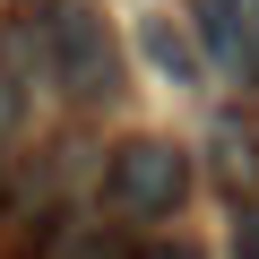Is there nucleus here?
Here are the masks:
<instances>
[{
  "mask_svg": "<svg viewBox=\"0 0 259 259\" xmlns=\"http://www.w3.org/2000/svg\"><path fill=\"white\" fill-rule=\"evenodd\" d=\"M26 61L44 69V87L78 95V104H112L121 95V44L87 0H44L26 18Z\"/></svg>",
  "mask_w": 259,
  "mask_h": 259,
  "instance_id": "nucleus-1",
  "label": "nucleus"
},
{
  "mask_svg": "<svg viewBox=\"0 0 259 259\" xmlns=\"http://www.w3.org/2000/svg\"><path fill=\"white\" fill-rule=\"evenodd\" d=\"M44 259H130V250H121L112 225H78V216H69V225L44 242Z\"/></svg>",
  "mask_w": 259,
  "mask_h": 259,
  "instance_id": "nucleus-4",
  "label": "nucleus"
},
{
  "mask_svg": "<svg viewBox=\"0 0 259 259\" xmlns=\"http://www.w3.org/2000/svg\"><path fill=\"white\" fill-rule=\"evenodd\" d=\"M242 9H250V78H259V0H242Z\"/></svg>",
  "mask_w": 259,
  "mask_h": 259,
  "instance_id": "nucleus-8",
  "label": "nucleus"
},
{
  "mask_svg": "<svg viewBox=\"0 0 259 259\" xmlns=\"http://www.w3.org/2000/svg\"><path fill=\"white\" fill-rule=\"evenodd\" d=\"M139 259H199V250H182V242H164V250H139Z\"/></svg>",
  "mask_w": 259,
  "mask_h": 259,
  "instance_id": "nucleus-9",
  "label": "nucleus"
},
{
  "mask_svg": "<svg viewBox=\"0 0 259 259\" xmlns=\"http://www.w3.org/2000/svg\"><path fill=\"white\" fill-rule=\"evenodd\" d=\"M147 52H156V69H164V78H182V87L199 78V61H190V44H182L173 26H147Z\"/></svg>",
  "mask_w": 259,
  "mask_h": 259,
  "instance_id": "nucleus-5",
  "label": "nucleus"
},
{
  "mask_svg": "<svg viewBox=\"0 0 259 259\" xmlns=\"http://www.w3.org/2000/svg\"><path fill=\"white\" fill-rule=\"evenodd\" d=\"M104 199H112V216L156 225V216H173L190 199V156L173 139H121L112 164H104Z\"/></svg>",
  "mask_w": 259,
  "mask_h": 259,
  "instance_id": "nucleus-2",
  "label": "nucleus"
},
{
  "mask_svg": "<svg viewBox=\"0 0 259 259\" xmlns=\"http://www.w3.org/2000/svg\"><path fill=\"white\" fill-rule=\"evenodd\" d=\"M199 44L233 78H250V9H242V0H199Z\"/></svg>",
  "mask_w": 259,
  "mask_h": 259,
  "instance_id": "nucleus-3",
  "label": "nucleus"
},
{
  "mask_svg": "<svg viewBox=\"0 0 259 259\" xmlns=\"http://www.w3.org/2000/svg\"><path fill=\"white\" fill-rule=\"evenodd\" d=\"M216 147H225V173H233V182H250V173H259V147L242 139V130H216Z\"/></svg>",
  "mask_w": 259,
  "mask_h": 259,
  "instance_id": "nucleus-6",
  "label": "nucleus"
},
{
  "mask_svg": "<svg viewBox=\"0 0 259 259\" xmlns=\"http://www.w3.org/2000/svg\"><path fill=\"white\" fill-rule=\"evenodd\" d=\"M233 250H242V259H259V207H242V216H233Z\"/></svg>",
  "mask_w": 259,
  "mask_h": 259,
  "instance_id": "nucleus-7",
  "label": "nucleus"
}]
</instances>
